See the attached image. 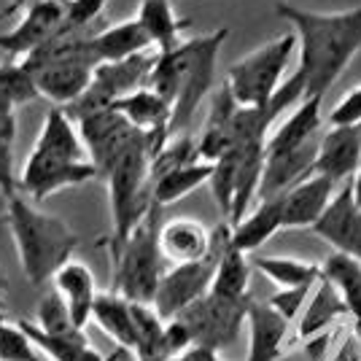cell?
Returning <instances> with one entry per match:
<instances>
[{"mask_svg":"<svg viewBox=\"0 0 361 361\" xmlns=\"http://www.w3.org/2000/svg\"><path fill=\"white\" fill-rule=\"evenodd\" d=\"M321 106H324V97H305L300 106L278 124V130L270 133L267 154L294 151L318 140L321 137L318 135V130H321Z\"/></svg>","mask_w":361,"mask_h":361,"instance_id":"obj_23","label":"cell"},{"mask_svg":"<svg viewBox=\"0 0 361 361\" xmlns=\"http://www.w3.org/2000/svg\"><path fill=\"white\" fill-rule=\"evenodd\" d=\"M226 35H229L226 27H216L208 35L189 38L178 49L157 57V65L149 78V90L157 92L173 108L170 137L178 135L192 121L197 108L202 106V100L211 94L219 51L224 46Z\"/></svg>","mask_w":361,"mask_h":361,"instance_id":"obj_2","label":"cell"},{"mask_svg":"<svg viewBox=\"0 0 361 361\" xmlns=\"http://www.w3.org/2000/svg\"><path fill=\"white\" fill-rule=\"evenodd\" d=\"M281 229H283V197H272L256 202V208L240 224L229 226V243L243 254H254Z\"/></svg>","mask_w":361,"mask_h":361,"instance_id":"obj_21","label":"cell"},{"mask_svg":"<svg viewBox=\"0 0 361 361\" xmlns=\"http://www.w3.org/2000/svg\"><path fill=\"white\" fill-rule=\"evenodd\" d=\"M329 127H361V84L345 92V97L331 108Z\"/></svg>","mask_w":361,"mask_h":361,"instance_id":"obj_36","label":"cell"},{"mask_svg":"<svg viewBox=\"0 0 361 361\" xmlns=\"http://www.w3.org/2000/svg\"><path fill=\"white\" fill-rule=\"evenodd\" d=\"M251 259L238 248H232V243H226L219 270L213 278L211 294L226 297V300H248V286H251Z\"/></svg>","mask_w":361,"mask_h":361,"instance_id":"obj_31","label":"cell"},{"mask_svg":"<svg viewBox=\"0 0 361 361\" xmlns=\"http://www.w3.org/2000/svg\"><path fill=\"white\" fill-rule=\"evenodd\" d=\"M111 111H116L119 116L130 121L135 130L146 133V135L162 137V140H170V119H173V108L167 106L165 100L151 92L149 87L133 92L127 97L116 100Z\"/></svg>","mask_w":361,"mask_h":361,"instance_id":"obj_20","label":"cell"},{"mask_svg":"<svg viewBox=\"0 0 361 361\" xmlns=\"http://www.w3.org/2000/svg\"><path fill=\"white\" fill-rule=\"evenodd\" d=\"M159 232H162V205L151 200L149 213L133 229L119 254L111 259V291L137 305H154L159 281L165 275Z\"/></svg>","mask_w":361,"mask_h":361,"instance_id":"obj_6","label":"cell"},{"mask_svg":"<svg viewBox=\"0 0 361 361\" xmlns=\"http://www.w3.org/2000/svg\"><path fill=\"white\" fill-rule=\"evenodd\" d=\"M275 14L286 19L297 35V73L305 78V97H324L361 51V6L348 11H307L278 0Z\"/></svg>","mask_w":361,"mask_h":361,"instance_id":"obj_1","label":"cell"},{"mask_svg":"<svg viewBox=\"0 0 361 361\" xmlns=\"http://www.w3.org/2000/svg\"><path fill=\"white\" fill-rule=\"evenodd\" d=\"M211 176L213 165L211 162H202V159L189 162V165L183 167H176V170H170L165 176L151 180V200L157 205H162V208L173 205V202H178L180 197L192 195L195 189H200L202 183H211Z\"/></svg>","mask_w":361,"mask_h":361,"instance_id":"obj_29","label":"cell"},{"mask_svg":"<svg viewBox=\"0 0 361 361\" xmlns=\"http://www.w3.org/2000/svg\"><path fill=\"white\" fill-rule=\"evenodd\" d=\"M16 62H22L25 71L32 75L38 97L51 100L57 108H71L78 103L92 87L94 68L100 65L92 49V35L68 30L41 51Z\"/></svg>","mask_w":361,"mask_h":361,"instance_id":"obj_5","label":"cell"},{"mask_svg":"<svg viewBox=\"0 0 361 361\" xmlns=\"http://www.w3.org/2000/svg\"><path fill=\"white\" fill-rule=\"evenodd\" d=\"M35 326L46 334H78V329L73 324V318H71V310H68V305L60 300V294H46L44 300L38 302V307H35V321H32Z\"/></svg>","mask_w":361,"mask_h":361,"instance_id":"obj_32","label":"cell"},{"mask_svg":"<svg viewBox=\"0 0 361 361\" xmlns=\"http://www.w3.org/2000/svg\"><path fill=\"white\" fill-rule=\"evenodd\" d=\"M313 232L321 240L329 243L334 254L353 256L361 262V205L356 200L353 180L343 183V189L334 195Z\"/></svg>","mask_w":361,"mask_h":361,"instance_id":"obj_13","label":"cell"},{"mask_svg":"<svg viewBox=\"0 0 361 361\" xmlns=\"http://www.w3.org/2000/svg\"><path fill=\"white\" fill-rule=\"evenodd\" d=\"M337 195V183L310 176L283 195V229H313Z\"/></svg>","mask_w":361,"mask_h":361,"instance_id":"obj_15","label":"cell"},{"mask_svg":"<svg viewBox=\"0 0 361 361\" xmlns=\"http://www.w3.org/2000/svg\"><path fill=\"white\" fill-rule=\"evenodd\" d=\"M159 248L162 256L176 264H192L211 254L213 232L197 219H173L162 224L159 232Z\"/></svg>","mask_w":361,"mask_h":361,"instance_id":"obj_17","label":"cell"},{"mask_svg":"<svg viewBox=\"0 0 361 361\" xmlns=\"http://www.w3.org/2000/svg\"><path fill=\"white\" fill-rule=\"evenodd\" d=\"M313 288L316 286H300V288H281L278 294H272V300L267 302L272 310H278L286 321L302 316V310L307 307V302L313 297Z\"/></svg>","mask_w":361,"mask_h":361,"instance_id":"obj_35","label":"cell"},{"mask_svg":"<svg viewBox=\"0 0 361 361\" xmlns=\"http://www.w3.org/2000/svg\"><path fill=\"white\" fill-rule=\"evenodd\" d=\"M0 361H44V353L35 348L19 321L0 324Z\"/></svg>","mask_w":361,"mask_h":361,"instance_id":"obj_33","label":"cell"},{"mask_svg":"<svg viewBox=\"0 0 361 361\" xmlns=\"http://www.w3.org/2000/svg\"><path fill=\"white\" fill-rule=\"evenodd\" d=\"M92 49H94L100 62H119L137 57V54H146V51H157L151 44L149 32L143 30V25L135 16L94 32L92 35Z\"/></svg>","mask_w":361,"mask_h":361,"instance_id":"obj_26","label":"cell"},{"mask_svg":"<svg viewBox=\"0 0 361 361\" xmlns=\"http://www.w3.org/2000/svg\"><path fill=\"white\" fill-rule=\"evenodd\" d=\"M248 300H226V297H216V294H205L202 300L189 305L176 321L189 331L192 345L195 348H208V350H221V348L232 345L240 334L243 324L248 321V310H251Z\"/></svg>","mask_w":361,"mask_h":361,"instance_id":"obj_9","label":"cell"},{"mask_svg":"<svg viewBox=\"0 0 361 361\" xmlns=\"http://www.w3.org/2000/svg\"><path fill=\"white\" fill-rule=\"evenodd\" d=\"M0 202H3V205H6V197H3V195H0Z\"/></svg>","mask_w":361,"mask_h":361,"instance_id":"obj_40","label":"cell"},{"mask_svg":"<svg viewBox=\"0 0 361 361\" xmlns=\"http://www.w3.org/2000/svg\"><path fill=\"white\" fill-rule=\"evenodd\" d=\"M321 267L324 278L337 288V294L345 302L348 318L353 321V337L361 345V262L345 254H331Z\"/></svg>","mask_w":361,"mask_h":361,"instance_id":"obj_27","label":"cell"},{"mask_svg":"<svg viewBox=\"0 0 361 361\" xmlns=\"http://www.w3.org/2000/svg\"><path fill=\"white\" fill-rule=\"evenodd\" d=\"M226 243H229V224L216 226L213 229V248L205 259L192 262V264H176V267L165 270L159 288H157V297H154V310L165 321L180 316L189 305H195L197 300H202L211 291Z\"/></svg>","mask_w":361,"mask_h":361,"instance_id":"obj_8","label":"cell"},{"mask_svg":"<svg viewBox=\"0 0 361 361\" xmlns=\"http://www.w3.org/2000/svg\"><path fill=\"white\" fill-rule=\"evenodd\" d=\"M32 3H38V0H8V14H14L19 8H30Z\"/></svg>","mask_w":361,"mask_h":361,"instance_id":"obj_38","label":"cell"},{"mask_svg":"<svg viewBox=\"0 0 361 361\" xmlns=\"http://www.w3.org/2000/svg\"><path fill=\"white\" fill-rule=\"evenodd\" d=\"M92 324L100 326L108 337L119 345L124 353H135L137 331H135V302L121 297L116 291H103L94 310H92Z\"/></svg>","mask_w":361,"mask_h":361,"instance_id":"obj_22","label":"cell"},{"mask_svg":"<svg viewBox=\"0 0 361 361\" xmlns=\"http://www.w3.org/2000/svg\"><path fill=\"white\" fill-rule=\"evenodd\" d=\"M108 0H65V30L84 32L103 14Z\"/></svg>","mask_w":361,"mask_h":361,"instance_id":"obj_34","label":"cell"},{"mask_svg":"<svg viewBox=\"0 0 361 361\" xmlns=\"http://www.w3.org/2000/svg\"><path fill=\"white\" fill-rule=\"evenodd\" d=\"M51 283H54V294H60V300L68 305L75 326L78 329H87V324H92L94 302L100 297L97 283H94V275H92L90 267L84 262H78V259H71L51 278Z\"/></svg>","mask_w":361,"mask_h":361,"instance_id":"obj_19","label":"cell"},{"mask_svg":"<svg viewBox=\"0 0 361 361\" xmlns=\"http://www.w3.org/2000/svg\"><path fill=\"white\" fill-rule=\"evenodd\" d=\"M167 140L135 133V137L124 146L114 165L103 173L108 183V202H111V259L119 254L121 245L140 224V219L151 208V162L162 151Z\"/></svg>","mask_w":361,"mask_h":361,"instance_id":"obj_4","label":"cell"},{"mask_svg":"<svg viewBox=\"0 0 361 361\" xmlns=\"http://www.w3.org/2000/svg\"><path fill=\"white\" fill-rule=\"evenodd\" d=\"M6 305H8V281H6V275L0 270V307L6 310Z\"/></svg>","mask_w":361,"mask_h":361,"instance_id":"obj_37","label":"cell"},{"mask_svg":"<svg viewBox=\"0 0 361 361\" xmlns=\"http://www.w3.org/2000/svg\"><path fill=\"white\" fill-rule=\"evenodd\" d=\"M361 167V127H329L321 135L313 176L348 183L359 176Z\"/></svg>","mask_w":361,"mask_h":361,"instance_id":"obj_14","label":"cell"},{"mask_svg":"<svg viewBox=\"0 0 361 361\" xmlns=\"http://www.w3.org/2000/svg\"><path fill=\"white\" fill-rule=\"evenodd\" d=\"M6 216L19 256V267L32 286H44L73 259L78 235L60 216L41 211L22 192L6 200Z\"/></svg>","mask_w":361,"mask_h":361,"instance_id":"obj_3","label":"cell"},{"mask_svg":"<svg viewBox=\"0 0 361 361\" xmlns=\"http://www.w3.org/2000/svg\"><path fill=\"white\" fill-rule=\"evenodd\" d=\"M297 49V35L286 32L240 57L226 71V87L240 108H267L283 87V73Z\"/></svg>","mask_w":361,"mask_h":361,"instance_id":"obj_7","label":"cell"},{"mask_svg":"<svg viewBox=\"0 0 361 361\" xmlns=\"http://www.w3.org/2000/svg\"><path fill=\"white\" fill-rule=\"evenodd\" d=\"M238 100L232 97V92L226 84L213 94L208 119L202 124V133L197 137V149H200V159L202 162H216L221 159L226 151L232 149V130H235V116H238Z\"/></svg>","mask_w":361,"mask_h":361,"instance_id":"obj_18","label":"cell"},{"mask_svg":"<svg viewBox=\"0 0 361 361\" xmlns=\"http://www.w3.org/2000/svg\"><path fill=\"white\" fill-rule=\"evenodd\" d=\"M343 318H348L345 302L326 278H321L313 288V297L307 302V307L302 310L300 324H297V340L310 343L316 337H324Z\"/></svg>","mask_w":361,"mask_h":361,"instance_id":"obj_25","label":"cell"},{"mask_svg":"<svg viewBox=\"0 0 361 361\" xmlns=\"http://www.w3.org/2000/svg\"><path fill=\"white\" fill-rule=\"evenodd\" d=\"M3 321H8V318H6V310L0 307V324H3Z\"/></svg>","mask_w":361,"mask_h":361,"instance_id":"obj_39","label":"cell"},{"mask_svg":"<svg viewBox=\"0 0 361 361\" xmlns=\"http://www.w3.org/2000/svg\"><path fill=\"white\" fill-rule=\"evenodd\" d=\"M248 356L245 361H278L286 353L291 321L272 310L267 302H251L248 310Z\"/></svg>","mask_w":361,"mask_h":361,"instance_id":"obj_16","label":"cell"},{"mask_svg":"<svg viewBox=\"0 0 361 361\" xmlns=\"http://www.w3.org/2000/svg\"><path fill=\"white\" fill-rule=\"evenodd\" d=\"M251 264L281 288L316 286L318 281L324 278V267L321 264L305 262V259H294V256H254Z\"/></svg>","mask_w":361,"mask_h":361,"instance_id":"obj_30","label":"cell"},{"mask_svg":"<svg viewBox=\"0 0 361 361\" xmlns=\"http://www.w3.org/2000/svg\"><path fill=\"white\" fill-rule=\"evenodd\" d=\"M65 32V0H38L25 8L14 30L0 32V51L25 60Z\"/></svg>","mask_w":361,"mask_h":361,"instance_id":"obj_11","label":"cell"},{"mask_svg":"<svg viewBox=\"0 0 361 361\" xmlns=\"http://www.w3.org/2000/svg\"><path fill=\"white\" fill-rule=\"evenodd\" d=\"M135 19L143 25V30L149 32L151 44L159 54H167L183 44L180 30L186 27V22L178 19L170 0H140Z\"/></svg>","mask_w":361,"mask_h":361,"instance_id":"obj_28","label":"cell"},{"mask_svg":"<svg viewBox=\"0 0 361 361\" xmlns=\"http://www.w3.org/2000/svg\"><path fill=\"white\" fill-rule=\"evenodd\" d=\"M19 324L49 361H119V356L124 353V350H114V353L103 356L92 345L84 331H78V334H46L27 318H22Z\"/></svg>","mask_w":361,"mask_h":361,"instance_id":"obj_24","label":"cell"},{"mask_svg":"<svg viewBox=\"0 0 361 361\" xmlns=\"http://www.w3.org/2000/svg\"><path fill=\"white\" fill-rule=\"evenodd\" d=\"M75 124H78L81 140H84L87 154H90L92 165L97 167L100 178H103V173H106L108 167L114 165V159L124 151V146L135 137V133H140V130H135L130 121L119 116L116 111H111V108L87 114V116L75 119Z\"/></svg>","mask_w":361,"mask_h":361,"instance_id":"obj_12","label":"cell"},{"mask_svg":"<svg viewBox=\"0 0 361 361\" xmlns=\"http://www.w3.org/2000/svg\"><path fill=\"white\" fill-rule=\"evenodd\" d=\"M94 178H100V173L90 159L87 162L62 159V157H49L30 149L19 173V192L32 202H44L46 197L57 195L62 189L84 186L87 180Z\"/></svg>","mask_w":361,"mask_h":361,"instance_id":"obj_10","label":"cell"}]
</instances>
